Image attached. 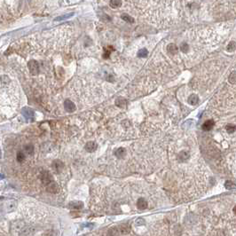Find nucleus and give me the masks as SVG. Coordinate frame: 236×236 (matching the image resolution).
<instances>
[{
	"mask_svg": "<svg viewBox=\"0 0 236 236\" xmlns=\"http://www.w3.org/2000/svg\"><path fill=\"white\" fill-rule=\"evenodd\" d=\"M41 182L44 187H47L50 184H52L53 182V178L52 176V174L48 171H44L41 175Z\"/></svg>",
	"mask_w": 236,
	"mask_h": 236,
	"instance_id": "nucleus-1",
	"label": "nucleus"
},
{
	"mask_svg": "<svg viewBox=\"0 0 236 236\" xmlns=\"http://www.w3.org/2000/svg\"><path fill=\"white\" fill-rule=\"evenodd\" d=\"M28 68L29 70V72L33 74V75H36L38 73V70H39V64L35 60H31L29 61L28 63Z\"/></svg>",
	"mask_w": 236,
	"mask_h": 236,
	"instance_id": "nucleus-2",
	"label": "nucleus"
},
{
	"mask_svg": "<svg viewBox=\"0 0 236 236\" xmlns=\"http://www.w3.org/2000/svg\"><path fill=\"white\" fill-rule=\"evenodd\" d=\"M64 108L67 112L72 113L76 109V107L73 101H71L70 99H66L64 101Z\"/></svg>",
	"mask_w": 236,
	"mask_h": 236,
	"instance_id": "nucleus-3",
	"label": "nucleus"
},
{
	"mask_svg": "<svg viewBox=\"0 0 236 236\" xmlns=\"http://www.w3.org/2000/svg\"><path fill=\"white\" fill-rule=\"evenodd\" d=\"M137 208H139L141 210H147L148 208V202L146 199L144 198H139L137 201Z\"/></svg>",
	"mask_w": 236,
	"mask_h": 236,
	"instance_id": "nucleus-4",
	"label": "nucleus"
},
{
	"mask_svg": "<svg viewBox=\"0 0 236 236\" xmlns=\"http://www.w3.org/2000/svg\"><path fill=\"white\" fill-rule=\"evenodd\" d=\"M97 147H98V145L93 141L87 142L85 144V148L87 152H93L97 149Z\"/></svg>",
	"mask_w": 236,
	"mask_h": 236,
	"instance_id": "nucleus-5",
	"label": "nucleus"
},
{
	"mask_svg": "<svg viewBox=\"0 0 236 236\" xmlns=\"http://www.w3.org/2000/svg\"><path fill=\"white\" fill-rule=\"evenodd\" d=\"M214 124H215V122L213 120H207L206 122H204V124H202V130L206 131H210L214 127Z\"/></svg>",
	"mask_w": 236,
	"mask_h": 236,
	"instance_id": "nucleus-6",
	"label": "nucleus"
},
{
	"mask_svg": "<svg viewBox=\"0 0 236 236\" xmlns=\"http://www.w3.org/2000/svg\"><path fill=\"white\" fill-rule=\"evenodd\" d=\"M46 188H47V191L51 193H56L60 191L58 185L55 182H53L52 184H50Z\"/></svg>",
	"mask_w": 236,
	"mask_h": 236,
	"instance_id": "nucleus-7",
	"label": "nucleus"
},
{
	"mask_svg": "<svg viewBox=\"0 0 236 236\" xmlns=\"http://www.w3.org/2000/svg\"><path fill=\"white\" fill-rule=\"evenodd\" d=\"M167 50L170 55H176L179 52V48L175 44H170L167 47Z\"/></svg>",
	"mask_w": 236,
	"mask_h": 236,
	"instance_id": "nucleus-8",
	"label": "nucleus"
},
{
	"mask_svg": "<svg viewBox=\"0 0 236 236\" xmlns=\"http://www.w3.org/2000/svg\"><path fill=\"white\" fill-rule=\"evenodd\" d=\"M178 157H179V160L180 162H185V161H187L190 157V154L187 151H181L179 154Z\"/></svg>",
	"mask_w": 236,
	"mask_h": 236,
	"instance_id": "nucleus-9",
	"label": "nucleus"
},
{
	"mask_svg": "<svg viewBox=\"0 0 236 236\" xmlns=\"http://www.w3.org/2000/svg\"><path fill=\"white\" fill-rule=\"evenodd\" d=\"M53 168L55 171L57 172H60L61 170L63 169V163L61 162L60 161L57 160V161H54L53 164Z\"/></svg>",
	"mask_w": 236,
	"mask_h": 236,
	"instance_id": "nucleus-10",
	"label": "nucleus"
},
{
	"mask_svg": "<svg viewBox=\"0 0 236 236\" xmlns=\"http://www.w3.org/2000/svg\"><path fill=\"white\" fill-rule=\"evenodd\" d=\"M199 102V98L196 94H192L189 98H188V103L192 106H195L198 104Z\"/></svg>",
	"mask_w": 236,
	"mask_h": 236,
	"instance_id": "nucleus-11",
	"label": "nucleus"
},
{
	"mask_svg": "<svg viewBox=\"0 0 236 236\" xmlns=\"http://www.w3.org/2000/svg\"><path fill=\"white\" fill-rule=\"evenodd\" d=\"M115 155L118 158H124L126 156V150L124 147H120L115 152Z\"/></svg>",
	"mask_w": 236,
	"mask_h": 236,
	"instance_id": "nucleus-12",
	"label": "nucleus"
},
{
	"mask_svg": "<svg viewBox=\"0 0 236 236\" xmlns=\"http://www.w3.org/2000/svg\"><path fill=\"white\" fill-rule=\"evenodd\" d=\"M16 159L20 163L23 162L25 161V159H26V154H25V152H23V151L18 152L17 153V156H16Z\"/></svg>",
	"mask_w": 236,
	"mask_h": 236,
	"instance_id": "nucleus-13",
	"label": "nucleus"
},
{
	"mask_svg": "<svg viewBox=\"0 0 236 236\" xmlns=\"http://www.w3.org/2000/svg\"><path fill=\"white\" fill-rule=\"evenodd\" d=\"M15 205H16V202L14 200L7 201L5 202V209H6L7 211H10V210H12L15 207Z\"/></svg>",
	"mask_w": 236,
	"mask_h": 236,
	"instance_id": "nucleus-14",
	"label": "nucleus"
},
{
	"mask_svg": "<svg viewBox=\"0 0 236 236\" xmlns=\"http://www.w3.org/2000/svg\"><path fill=\"white\" fill-rule=\"evenodd\" d=\"M69 206L73 209H81L82 207L84 206V204L82 202H79V201H75V202H72L69 203Z\"/></svg>",
	"mask_w": 236,
	"mask_h": 236,
	"instance_id": "nucleus-15",
	"label": "nucleus"
},
{
	"mask_svg": "<svg viewBox=\"0 0 236 236\" xmlns=\"http://www.w3.org/2000/svg\"><path fill=\"white\" fill-rule=\"evenodd\" d=\"M22 113H23V115L26 116V117H28V118H31V117H33V116H34V112H33V110L32 109H30V108H24L23 110H22Z\"/></svg>",
	"mask_w": 236,
	"mask_h": 236,
	"instance_id": "nucleus-16",
	"label": "nucleus"
},
{
	"mask_svg": "<svg viewBox=\"0 0 236 236\" xmlns=\"http://www.w3.org/2000/svg\"><path fill=\"white\" fill-rule=\"evenodd\" d=\"M121 18H122V20H125V22H129V23H134V19H133L131 16H130L129 14H122V15H121Z\"/></svg>",
	"mask_w": 236,
	"mask_h": 236,
	"instance_id": "nucleus-17",
	"label": "nucleus"
},
{
	"mask_svg": "<svg viewBox=\"0 0 236 236\" xmlns=\"http://www.w3.org/2000/svg\"><path fill=\"white\" fill-rule=\"evenodd\" d=\"M119 231L120 230H118L117 228H110L108 231V233H107V236H118V234H119Z\"/></svg>",
	"mask_w": 236,
	"mask_h": 236,
	"instance_id": "nucleus-18",
	"label": "nucleus"
},
{
	"mask_svg": "<svg viewBox=\"0 0 236 236\" xmlns=\"http://www.w3.org/2000/svg\"><path fill=\"white\" fill-rule=\"evenodd\" d=\"M228 82L232 85L236 84V71H233L228 77Z\"/></svg>",
	"mask_w": 236,
	"mask_h": 236,
	"instance_id": "nucleus-19",
	"label": "nucleus"
},
{
	"mask_svg": "<svg viewBox=\"0 0 236 236\" xmlns=\"http://www.w3.org/2000/svg\"><path fill=\"white\" fill-rule=\"evenodd\" d=\"M225 188L227 189H234V188H236V185L235 184H233L232 181H230V180H227V181H225Z\"/></svg>",
	"mask_w": 236,
	"mask_h": 236,
	"instance_id": "nucleus-20",
	"label": "nucleus"
},
{
	"mask_svg": "<svg viewBox=\"0 0 236 236\" xmlns=\"http://www.w3.org/2000/svg\"><path fill=\"white\" fill-rule=\"evenodd\" d=\"M121 3H122L121 0H110L109 5L113 8H116V7H119L121 5Z\"/></svg>",
	"mask_w": 236,
	"mask_h": 236,
	"instance_id": "nucleus-21",
	"label": "nucleus"
},
{
	"mask_svg": "<svg viewBox=\"0 0 236 236\" xmlns=\"http://www.w3.org/2000/svg\"><path fill=\"white\" fill-rule=\"evenodd\" d=\"M225 129H227V131L228 133H233V132L236 131V125L230 124H227V125Z\"/></svg>",
	"mask_w": 236,
	"mask_h": 236,
	"instance_id": "nucleus-22",
	"label": "nucleus"
},
{
	"mask_svg": "<svg viewBox=\"0 0 236 236\" xmlns=\"http://www.w3.org/2000/svg\"><path fill=\"white\" fill-rule=\"evenodd\" d=\"M147 54H148V51L145 48L140 49L138 52V56L139 57H146V56H147Z\"/></svg>",
	"mask_w": 236,
	"mask_h": 236,
	"instance_id": "nucleus-23",
	"label": "nucleus"
},
{
	"mask_svg": "<svg viewBox=\"0 0 236 236\" xmlns=\"http://www.w3.org/2000/svg\"><path fill=\"white\" fill-rule=\"evenodd\" d=\"M125 104H126V100L124 99L118 98L116 101V105L118 106V107H124V106H125Z\"/></svg>",
	"mask_w": 236,
	"mask_h": 236,
	"instance_id": "nucleus-24",
	"label": "nucleus"
},
{
	"mask_svg": "<svg viewBox=\"0 0 236 236\" xmlns=\"http://www.w3.org/2000/svg\"><path fill=\"white\" fill-rule=\"evenodd\" d=\"M235 47H236L235 43H234V42H230V43L228 44V45H227V49L228 52H233L234 49H235Z\"/></svg>",
	"mask_w": 236,
	"mask_h": 236,
	"instance_id": "nucleus-25",
	"label": "nucleus"
},
{
	"mask_svg": "<svg viewBox=\"0 0 236 236\" xmlns=\"http://www.w3.org/2000/svg\"><path fill=\"white\" fill-rule=\"evenodd\" d=\"M189 49V45L187 43H182L180 45V50L182 51L183 53H187Z\"/></svg>",
	"mask_w": 236,
	"mask_h": 236,
	"instance_id": "nucleus-26",
	"label": "nucleus"
},
{
	"mask_svg": "<svg viewBox=\"0 0 236 236\" xmlns=\"http://www.w3.org/2000/svg\"><path fill=\"white\" fill-rule=\"evenodd\" d=\"M233 212H234V214L236 215V205H235L234 208H233Z\"/></svg>",
	"mask_w": 236,
	"mask_h": 236,
	"instance_id": "nucleus-27",
	"label": "nucleus"
}]
</instances>
